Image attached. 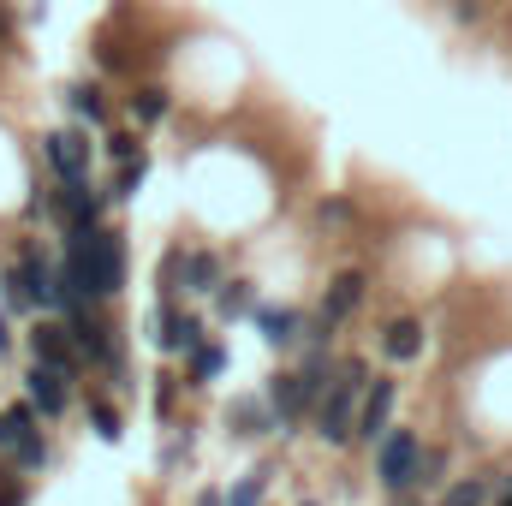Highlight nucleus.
<instances>
[{
    "instance_id": "nucleus-1",
    "label": "nucleus",
    "mask_w": 512,
    "mask_h": 506,
    "mask_svg": "<svg viewBox=\"0 0 512 506\" xmlns=\"http://www.w3.org/2000/svg\"><path fill=\"white\" fill-rule=\"evenodd\" d=\"M60 274L90 298H114L126 286V233L120 227H96V233H66V256H60Z\"/></svg>"
},
{
    "instance_id": "nucleus-2",
    "label": "nucleus",
    "mask_w": 512,
    "mask_h": 506,
    "mask_svg": "<svg viewBox=\"0 0 512 506\" xmlns=\"http://www.w3.org/2000/svg\"><path fill=\"white\" fill-rule=\"evenodd\" d=\"M417 459H423V435L393 423L382 441H376V483H382L387 495H405V489H417Z\"/></svg>"
},
{
    "instance_id": "nucleus-3",
    "label": "nucleus",
    "mask_w": 512,
    "mask_h": 506,
    "mask_svg": "<svg viewBox=\"0 0 512 506\" xmlns=\"http://www.w3.org/2000/svg\"><path fill=\"white\" fill-rule=\"evenodd\" d=\"M358 399H364V387H352V381H340V376H334V387L316 399L310 423H316V435H322L328 447H346V441L358 435Z\"/></svg>"
},
{
    "instance_id": "nucleus-4",
    "label": "nucleus",
    "mask_w": 512,
    "mask_h": 506,
    "mask_svg": "<svg viewBox=\"0 0 512 506\" xmlns=\"http://www.w3.org/2000/svg\"><path fill=\"white\" fill-rule=\"evenodd\" d=\"M42 155H48V167H54V179H60V185H78V179H90V161H96L90 126L48 131V137H42Z\"/></svg>"
},
{
    "instance_id": "nucleus-5",
    "label": "nucleus",
    "mask_w": 512,
    "mask_h": 506,
    "mask_svg": "<svg viewBox=\"0 0 512 506\" xmlns=\"http://www.w3.org/2000/svg\"><path fill=\"white\" fill-rule=\"evenodd\" d=\"M30 364H48V370H60L66 381L84 370L78 340H72V328L60 316H36V328H30Z\"/></svg>"
},
{
    "instance_id": "nucleus-6",
    "label": "nucleus",
    "mask_w": 512,
    "mask_h": 506,
    "mask_svg": "<svg viewBox=\"0 0 512 506\" xmlns=\"http://www.w3.org/2000/svg\"><path fill=\"white\" fill-rule=\"evenodd\" d=\"M66 328H72V340H78V358H84V364H96V370H114V376L126 370V364H120V340H114V322H108V316H96V310H78Z\"/></svg>"
},
{
    "instance_id": "nucleus-7",
    "label": "nucleus",
    "mask_w": 512,
    "mask_h": 506,
    "mask_svg": "<svg viewBox=\"0 0 512 506\" xmlns=\"http://www.w3.org/2000/svg\"><path fill=\"white\" fill-rule=\"evenodd\" d=\"M262 399H268V411H274V423H280V435H298V423L316 411V399L304 393V381L298 370H274V376L262 381Z\"/></svg>"
},
{
    "instance_id": "nucleus-8",
    "label": "nucleus",
    "mask_w": 512,
    "mask_h": 506,
    "mask_svg": "<svg viewBox=\"0 0 512 506\" xmlns=\"http://www.w3.org/2000/svg\"><path fill=\"white\" fill-rule=\"evenodd\" d=\"M393 399H399V381L393 376H376L370 387H364V399H358V435L352 441H382L387 429H393Z\"/></svg>"
},
{
    "instance_id": "nucleus-9",
    "label": "nucleus",
    "mask_w": 512,
    "mask_h": 506,
    "mask_svg": "<svg viewBox=\"0 0 512 506\" xmlns=\"http://www.w3.org/2000/svg\"><path fill=\"white\" fill-rule=\"evenodd\" d=\"M155 328H161V334H155L161 352H173V358H191L197 346H209V340H203V316H197V310H173L167 298H161V310H155Z\"/></svg>"
},
{
    "instance_id": "nucleus-10",
    "label": "nucleus",
    "mask_w": 512,
    "mask_h": 506,
    "mask_svg": "<svg viewBox=\"0 0 512 506\" xmlns=\"http://www.w3.org/2000/svg\"><path fill=\"white\" fill-rule=\"evenodd\" d=\"M364 292H370L364 268H340V274L328 280V292H322V310H316V316H322L328 328H340V322H346V316H352V310L364 304Z\"/></svg>"
},
{
    "instance_id": "nucleus-11",
    "label": "nucleus",
    "mask_w": 512,
    "mask_h": 506,
    "mask_svg": "<svg viewBox=\"0 0 512 506\" xmlns=\"http://www.w3.org/2000/svg\"><path fill=\"white\" fill-rule=\"evenodd\" d=\"M24 393H30V405H36V417H66V405H72V381L60 376V370H48V364H30V376H24Z\"/></svg>"
},
{
    "instance_id": "nucleus-12",
    "label": "nucleus",
    "mask_w": 512,
    "mask_h": 506,
    "mask_svg": "<svg viewBox=\"0 0 512 506\" xmlns=\"http://www.w3.org/2000/svg\"><path fill=\"white\" fill-rule=\"evenodd\" d=\"M256 328H262V340H268L274 352H286V346L304 340V316H298L292 304H256Z\"/></svg>"
},
{
    "instance_id": "nucleus-13",
    "label": "nucleus",
    "mask_w": 512,
    "mask_h": 506,
    "mask_svg": "<svg viewBox=\"0 0 512 506\" xmlns=\"http://www.w3.org/2000/svg\"><path fill=\"white\" fill-rule=\"evenodd\" d=\"M227 423H233V435H280V423H274V411H268V399H233L227 405Z\"/></svg>"
},
{
    "instance_id": "nucleus-14",
    "label": "nucleus",
    "mask_w": 512,
    "mask_h": 506,
    "mask_svg": "<svg viewBox=\"0 0 512 506\" xmlns=\"http://www.w3.org/2000/svg\"><path fill=\"white\" fill-rule=\"evenodd\" d=\"M382 352L393 364H411V358L423 352V322H417V316H393L387 334H382Z\"/></svg>"
},
{
    "instance_id": "nucleus-15",
    "label": "nucleus",
    "mask_w": 512,
    "mask_h": 506,
    "mask_svg": "<svg viewBox=\"0 0 512 506\" xmlns=\"http://www.w3.org/2000/svg\"><path fill=\"white\" fill-rule=\"evenodd\" d=\"M66 102H72V114H78L84 126H108V90H102V84L78 78V84L66 90Z\"/></svg>"
},
{
    "instance_id": "nucleus-16",
    "label": "nucleus",
    "mask_w": 512,
    "mask_h": 506,
    "mask_svg": "<svg viewBox=\"0 0 512 506\" xmlns=\"http://www.w3.org/2000/svg\"><path fill=\"white\" fill-rule=\"evenodd\" d=\"M30 429H42V417H36V405H30V399H18V405H6V411H0V453L12 459V447H18V441H24Z\"/></svg>"
},
{
    "instance_id": "nucleus-17",
    "label": "nucleus",
    "mask_w": 512,
    "mask_h": 506,
    "mask_svg": "<svg viewBox=\"0 0 512 506\" xmlns=\"http://www.w3.org/2000/svg\"><path fill=\"white\" fill-rule=\"evenodd\" d=\"M215 316H221V322L256 316V286L251 280H221V292H215Z\"/></svg>"
},
{
    "instance_id": "nucleus-18",
    "label": "nucleus",
    "mask_w": 512,
    "mask_h": 506,
    "mask_svg": "<svg viewBox=\"0 0 512 506\" xmlns=\"http://www.w3.org/2000/svg\"><path fill=\"white\" fill-rule=\"evenodd\" d=\"M167 108H173V96H167L161 84H143V90L131 96V126H161Z\"/></svg>"
},
{
    "instance_id": "nucleus-19",
    "label": "nucleus",
    "mask_w": 512,
    "mask_h": 506,
    "mask_svg": "<svg viewBox=\"0 0 512 506\" xmlns=\"http://www.w3.org/2000/svg\"><path fill=\"white\" fill-rule=\"evenodd\" d=\"M185 292H221V256L191 251V262H185Z\"/></svg>"
},
{
    "instance_id": "nucleus-20",
    "label": "nucleus",
    "mask_w": 512,
    "mask_h": 506,
    "mask_svg": "<svg viewBox=\"0 0 512 506\" xmlns=\"http://www.w3.org/2000/svg\"><path fill=\"white\" fill-rule=\"evenodd\" d=\"M48 459H54V453H48L42 429H30V435L12 447V471H18V477H36V471H48Z\"/></svg>"
},
{
    "instance_id": "nucleus-21",
    "label": "nucleus",
    "mask_w": 512,
    "mask_h": 506,
    "mask_svg": "<svg viewBox=\"0 0 512 506\" xmlns=\"http://www.w3.org/2000/svg\"><path fill=\"white\" fill-rule=\"evenodd\" d=\"M185 262H191L185 245H167V251H161V298H167V304L185 292Z\"/></svg>"
},
{
    "instance_id": "nucleus-22",
    "label": "nucleus",
    "mask_w": 512,
    "mask_h": 506,
    "mask_svg": "<svg viewBox=\"0 0 512 506\" xmlns=\"http://www.w3.org/2000/svg\"><path fill=\"white\" fill-rule=\"evenodd\" d=\"M84 411H90V429H96L102 441H120V435H126V429H120V411H114V399H108V393H90V399H84Z\"/></svg>"
},
{
    "instance_id": "nucleus-23",
    "label": "nucleus",
    "mask_w": 512,
    "mask_h": 506,
    "mask_svg": "<svg viewBox=\"0 0 512 506\" xmlns=\"http://www.w3.org/2000/svg\"><path fill=\"white\" fill-rule=\"evenodd\" d=\"M489 501H495V489H489L483 477H459L453 489H441V501L435 506H489Z\"/></svg>"
},
{
    "instance_id": "nucleus-24",
    "label": "nucleus",
    "mask_w": 512,
    "mask_h": 506,
    "mask_svg": "<svg viewBox=\"0 0 512 506\" xmlns=\"http://www.w3.org/2000/svg\"><path fill=\"white\" fill-rule=\"evenodd\" d=\"M185 364H191V387H209V381L227 370V352H221V346H197Z\"/></svg>"
},
{
    "instance_id": "nucleus-25",
    "label": "nucleus",
    "mask_w": 512,
    "mask_h": 506,
    "mask_svg": "<svg viewBox=\"0 0 512 506\" xmlns=\"http://www.w3.org/2000/svg\"><path fill=\"white\" fill-rule=\"evenodd\" d=\"M143 179H149V155H137V161H126V167L114 173V191H108V197H120V203H126V197L143 191Z\"/></svg>"
},
{
    "instance_id": "nucleus-26",
    "label": "nucleus",
    "mask_w": 512,
    "mask_h": 506,
    "mask_svg": "<svg viewBox=\"0 0 512 506\" xmlns=\"http://www.w3.org/2000/svg\"><path fill=\"white\" fill-rule=\"evenodd\" d=\"M447 483V453L441 447H423V459H417V489H441Z\"/></svg>"
},
{
    "instance_id": "nucleus-27",
    "label": "nucleus",
    "mask_w": 512,
    "mask_h": 506,
    "mask_svg": "<svg viewBox=\"0 0 512 506\" xmlns=\"http://www.w3.org/2000/svg\"><path fill=\"white\" fill-rule=\"evenodd\" d=\"M0 298H6V310H30V292H24L18 262H6V268H0Z\"/></svg>"
},
{
    "instance_id": "nucleus-28",
    "label": "nucleus",
    "mask_w": 512,
    "mask_h": 506,
    "mask_svg": "<svg viewBox=\"0 0 512 506\" xmlns=\"http://www.w3.org/2000/svg\"><path fill=\"white\" fill-rule=\"evenodd\" d=\"M262 489H268V465H256L251 477H245V483L227 495V506H262Z\"/></svg>"
},
{
    "instance_id": "nucleus-29",
    "label": "nucleus",
    "mask_w": 512,
    "mask_h": 506,
    "mask_svg": "<svg viewBox=\"0 0 512 506\" xmlns=\"http://www.w3.org/2000/svg\"><path fill=\"white\" fill-rule=\"evenodd\" d=\"M102 149H108V155H114V161H120V167H126V161H137V155H143V149H137V131H108V137H102Z\"/></svg>"
},
{
    "instance_id": "nucleus-30",
    "label": "nucleus",
    "mask_w": 512,
    "mask_h": 506,
    "mask_svg": "<svg viewBox=\"0 0 512 506\" xmlns=\"http://www.w3.org/2000/svg\"><path fill=\"white\" fill-rule=\"evenodd\" d=\"M173 393H179V376H167V370H161V376H155V405H161V411H173Z\"/></svg>"
},
{
    "instance_id": "nucleus-31",
    "label": "nucleus",
    "mask_w": 512,
    "mask_h": 506,
    "mask_svg": "<svg viewBox=\"0 0 512 506\" xmlns=\"http://www.w3.org/2000/svg\"><path fill=\"white\" fill-rule=\"evenodd\" d=\"M185 453H191V429H185V435H173V441H167V459H161V465H167V471H173V465H179V459H185Z\"/></svg>"
},
{
    "instance_id": "nucleus-32",
    "label": "nucleus",
    "mask_w": 512,
    "mask_h": 506,
    "mask_svg": "<svg viewBox=\"0 0 512 506\" xmlns=\"http://www.w3.org/2000/svg\"><path fill=\"white\" fill-rule=\"evenodd\" d=\"M453 18H459V24H477V18H483V0H459Z\"/></svg>"
},
{
    "instance_id": "nucleus-33",
    "label": "nucleus",
    "mask_w": 512,
    "mask_h": 506,
    "mask_svg": "<svg viewBox=\"0 0 512 506\" xmlns=\"http://www.w3.org/2000/svg\"><path fill=\"white\" fill-rule=\"evenodd\" d=\"M0 506H24V483L12 477V483H0Z\"/></svg>"
},
{
    "instance_id": "nucleus-34",
    "label": "nucleus",
    "mask_w": 512,
    "mask_h": 506,
    "mask_svg": "<svg viewBox=\"0 0 512 506\" xmlns=\"http://www.w3.org/2000/svg\"><path fill=\"white\" fill-rule=\"evenodd\" d=\"M6 352H12V322L0 316V358H6Z\"/></svg>"
},
{
    "instance_id": "nucleus-35",
    "label": "nucleus",
    "mask_w": 512,
    "mask_h": 506,
    "mask_svg": "<svg viewBox=\"0 0 512 506\" xmlns=\"http://www.w3.org/2000/svg\"><path fill=\"white\" fill-rule=\"evenodd\" d=\"M197 506H227V495H215V489H203V495H197Z\"/></svg>"
},
{
    "instance_id": "nucleus-36",
    "label": "nucleus",
    "mask_w": 512,
    "mask_h": 506,
    "mask_svg": "<svg viewBox=\"0 0 512 506\" xmlns=\"http://www.w3.org/2000/svg\"><path fill=\"white\" fill-rule=\"evenodd\" d=\"M0 42H12V12L0 6Z\"/></svg>"
},
{
    "instance_id": "nucleus-37",
    "label": "nucleus",
    "mask_w": 512,
    "mask_h": 506,
    "mask_svg": "<svg viewBox=\"0 0 512 506\" xmlns=\"http://www.w3.org/2000/svg\"><path fill=\"white\" fill-rule=\"evenodd\" d=\"M495 495H512V471L501 477V483H495Z\"/></svg>"
},
{
    "instance_id": "nucleus-38",
    "label": "nucleus",
    "mask_w": 512,
    "mask_h": 506,
    "mask_svg": "<svg viewBox=\"0 0 512 506\" xmlns=\"http://www.w3.org/2000/svg\"><path fill=\"white\" fill-rule=\"evenodd\" d=\"M495 506H512V495H495Z\"/></svg>"
},
{
    "instance_id": "nucleus-39",
    "label": "nucleus",
    "mask_w": 512,
    "mask_h": 506,
    "mask_svg": "<svg viewBox=\"0 0 512 506\" xmlns=\"http://www.w3.org/2000/svg\"><path fill=\"white\" fill-rule=\"evenodd\" d=\"M304 506H322V501H304Z\"/></svg>"
}]
</instances>
